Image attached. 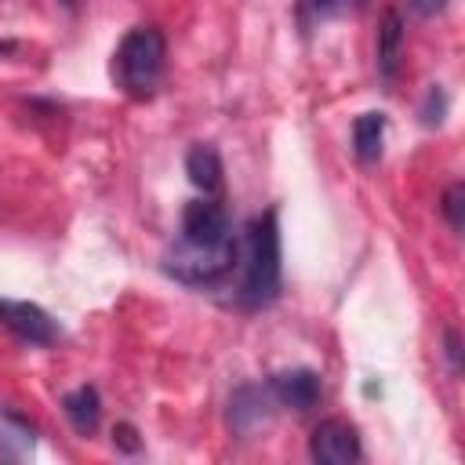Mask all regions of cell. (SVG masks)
I'll return each instance as SVG.
<instances>
[{
	"label": "cell",
	"instance_id": "cell-1",
	"mask_svg": "<svg viewBox=\"0 0 465 465\" xmlns=\"http://www.w3.org/2000/svg\"><path fill=\"white\" fill-rule=\"evenodd\" d=\"M240 258V305L265 309L280 294V225L276 211L254 214L243 229V240L236 247Z\"/></svg>",
	"mask_w": 465,
	"mask_h": 465
},
{
	"label": "cell",
	"instance_id": "cell-2",
	"mask_svg": "<svg viewBox=\"0 0 465 465\" xmlns=\"http://www.w3.org/2000/svg\"><path fill=\"white\" fill-rule=\"evenodd\" d=\"M163 58H167L163 33L156 25H134L127 29V36L113 54V76L131 98H149L160 84Z\"/></svg>",
	"mask_w": 465,
	"mask_h": 465
},
{
	"label": "cell",
	"instance_id": "cell-3",
	"mask_svg": "<svg viewBox=\"0 0 465 465\" xmlns=\"http://www.w3.org/2000/svg\"><path fill=\"white\" fill-rule=\"evenodd\" d=\"M236 236L225 240V243H189V240H174L167 251H163V272L182 280V283H214L222 280L232 265H236Z\"/></svg>",
	"mask_w": 465,
	"mask_h": 465
},
{
	"label": "cell",
	"instance_id": "cell-4",
	"mask_svg": "<svg viewBox=\"0 0 465 465\" xmlns=\"http://www.w3.org/2000/svg\"><path fill=\"white\" fill-rule=\"evenodd\" d=\"M309 454L320 465H352L360 458V436L356 425L345 418H327L309 436Z\"/></svg>",
	"mask_w": 465,
	"mask_h": 465
},
{
	"label": "cell",
	"instance_id": "cell-5",
	"mask_svg": "<svg viewBox=\"0 0 465 465\" xmlns=\"http://www.w3.org/2000/svg\"><path fill=\"white\" fill-rule=\"evenodd\" d=\"M178 236L189 240V243H225V240H232V222H229V214L218 200L200 196V200L185 203Z\"/></svg>",
	"mask_w": 465,
	"mask_h": 465
},
{
	"label": "cell",
	"instance_id": "cell-6",
	"mask_svg": "<svg viewBox=\"0 0 465 465\" xmlns=\"http://www.w3.org/2000/svg\"><path fill=\"white\" fill-rule=\"evenodd\" d=\"M272 389H262V385H240L232 396H229V429L236 436H254L258 429H265L272 421Z\"/></svg>",
	"mask_w": 465,
	"mask_h": 465
},
{
	"label": "cell",
	"instance_id": "cell-7",
	"mask_svg": "<svg viewBox=\"0 0 465 465\" xmlns=\"http://www.w3.org/2000/svg\"><path fill=\"white\" fill-rule=\"evenodd\" d=\"M0 323L11 327L29 345H51V341H58V323L40 305H33V302L0 298Z\"/></svg>",
	"mask_w": 465,
	"mask_h": 465
},
{
	"label": "cell",
	"instance_id": "cell-8",
	"mask_svg": "<svg viewBox=\"0 0 465 465\" xmlns=\"http://www.w3.org/2000/svg\"><path fill=\"white\" fill-rule=\"evenodd\" d=\"M269 389H272V396H276L280 403H287V407H294V411H312V407L320 403V396H323L320 374L309 371V367H294V371L272 374Z\"/></svg>",
	"mask_w": 465,
	"mask_h": 465
},
{
	"label": "cell",
	"instance_id": "cell-9",
	"mask_svg": "<svg viewBox=\"0 0 465 465\" xmlns=\"http://www.w3.org/2000/svg\"><path fill=\"white\" fill-rule=\"evenodd\" d=\"M62 411H65L69 425H73L80 436H91V432L98 429V418H102L98 389H94V385H76L73 392L62 396Z\"/></svg>",
	"mask_w": 465,
	"mask_h": 465
},
{
	"label": "cell",
	"instance_id": "cell-10",
	"mask_svg": "<svg viewBox=\"0 0 465 465\" xmlns=\"http://www.w3.org/2000/svg\"><path fill=\"white\" fill-rule=\"evenodd\" d=\"M400 47H403V18L396 7H389L381 15V25H378V73L381 80H392L396 76V65H400Z\"/></svg>",
	"mask_w": 465,
	"mask_h": 465
},
{
	"label": "cell",
	"instance_id": "cell-11",
	"mask_svg": "<svg viewBox=\"0 0 465 465\" xmlns=\"http://www.w3.org/2000/svg\"><path fill=\"white\" fill-rule=\"evenodd\" d=\"M185 174H189V182H193L203 196L218 193V185H222V156H218V149L207 145V142L193 145L189 156H185Z\"/></svg>",
	"mask_w": 465,
	"mask_h": 465
},
{
	"label": "cell",
	"instance_id": "cell-12",
	"mask_svg": "<svg viewBox=\"0 0 465 465\" xmlns=\"http://www.w3.org/2000/svg\"><path fill=\"white\" fill-rule=\"evenodd\" d=\"M381 142H385V116L381 113H360L352 120V149L363 163H374L381 156Z\"/></svg>",
	"mask_w": 465,
	"mask_h": 465
},
{
	"label": "cell",
	"instance_id": "cell-13",
	"mask_svg": "<svg viewBox=\"0 0 465 465\" xmlns=\"http://www.w3.org/2000/svg\"><path fill=\"white\" fill-rule=\"evenodd\" d=\"M345 7H349V0H298V18L309 29V25H320L327 18H338Z\"/></svg>",
	"mask_w": 465,
	"mask_h": 465
},
{
	"label": "cell",
	"instance_id": "cell-14",
	"mask_svg": "<svg viewBox=\"0 0 465 465\" xmlns=\"http://www.w3.org/2000/svg\"><path fill=\"white\" fill-rule=\"evenodd\" d=\"M465 185L461 182H454L447 193H443V214H447V222H450V229L454 232H461V225H465Z\"/></svg>",
	"mask_w": 465,
	"mask_h": 465
},
{
	"label": "cell",
	"instance_id": "cell-15",
	"mask_svg": "<svg viewBox=\"0 0 465 465\" xmlns=\"http://www.w3.org/2000/svg\"><path fill=\"white\" fill-rule=\"evenodd\" d=\"M443 109H447V98H443V91L440 87H429V94H425V105H421V120L432 127V124H440L443 120Z\"/></svg>",
	"mask_w": 465,
	"mask_h": 465
},
{
	"label": "cell",
	"instance_id": "cell-16",
	"mask_svg": "<svg viewBox=\"0 0 465 465\" xmlns=\"http://www.w3.org/2000/svg\"><path fill=\"white\" fill-rule=\"evenodd\" d=\"M407 7H411L418 18H432V15H440V11L447 7V0H407Z\"/></svg>",
	"mask_w": 465,
	"mask_h": 465
},
{
	"label": "cell",
	"instance_id": "cell-17",
	"mask_svg": "<svg viewBox=\"0 0 465 465\" xmlns=\"http://www.w3.org/2000/svg\"><path fill=\"white\" fill-rule=\"evenodd\" d=\"M443 345H447L443 352H447L450 367H454V371H461V345H458V331H454V327H450V331L443 334Z\"/></svg>",
	"mask_w": 465,
	"mask_h": 465
},
{
	"label": "cell",
	"instance_id": "cell-18",
	"mask_svg": "<svg viewBox=\"0 0 465 465\" xmlns=\"http://www.w3.org/2000/svg\"><path fill=\"white\" fill-rule=\"evenodd\" d=\"M113 436H116V443H120L124 450H134V447H138V440H134V429H131V425H116V432H113Z\"/></svg>",
	"mask_w": 465,
	"mask_h": 465
},
{
	"label": "cell",
	"instance_id": "cell-19",
	"mask_svg": "<svg viewBox=\"0 0 465 465\" xmlns=\"http://www.w3.org/2000/svg\"><path fill=\"white\" fill-rule=\"evenodd\" d=\"M58 4H62L65 11H76V4H80V0H58Z\"/></svg>",
	"mask_w": 465,
	"mask_h": 465
}]
</instances>
